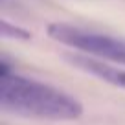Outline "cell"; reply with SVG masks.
I'll return each instance as SVG.
<instances>
[{"instance_id": "6da1fadb", "label": "cell", "mask_w": 125, "mask_h": 125, "mask_svg": "<svg viewBox=\"0 0 125 125\" xmlns=\"http://www.w3.org/2000/svg\"><path fill=\"white\" fill-rule=\"evenodd\" d=\"M0 107L9 114L50 121H70L83 116L79 99L61 88L15 74L6 57L0 61Z\"/></svg>"}, {"instance_id": "7a4b0ae2", "label": "cell", "mask_w": 125, "mask_h": 125, "mask_svg": "<svg viewBox=\"0 0 125 125\" xmlns=\"http://www.w3.org/2000/svg\"><path fill=\"white\" fill-rule=\"evenodd\" d=\"M48 35L50 39L83 52L88 57L107 59V61L125 64V39L83 30L64 22H52L48 26Z\"/></svg>"}, {"instance_id": "3957f363", "label": "cell", "mask_w": 125, "mask_h": 125, "mask_svg": "<svg viewBox=\"0 0 125 125\" xmlns=\"http://www.w3.org/2000/svg\"><path fill=\"white\" fill-rule=\"evenodd\" d=\"M64 59L74 68H79V70L86 72L90 75H96L98 79H101V81L109 83L112 86L125 88V70L123 68L112 66V64H105L99 59L88 57V55H79V53H68V55H64Z\"/></svg>"}, {"instance_id": "277c9868", "label": "cell", "mask_w": 125, "mask_h": 125, "mask_svg": "<svg viewBox=\"0 0 125 125\" xmlns=\"http://www.w3.org/2000/svg\"><path fill=\"white\" fill-rule=\"evenodd\" d=\"M2 35L8 37V39H17V41H30L31 39V31L24 30L20 26L8 22V20H2Z\"/></svg>"}]
</instances>
